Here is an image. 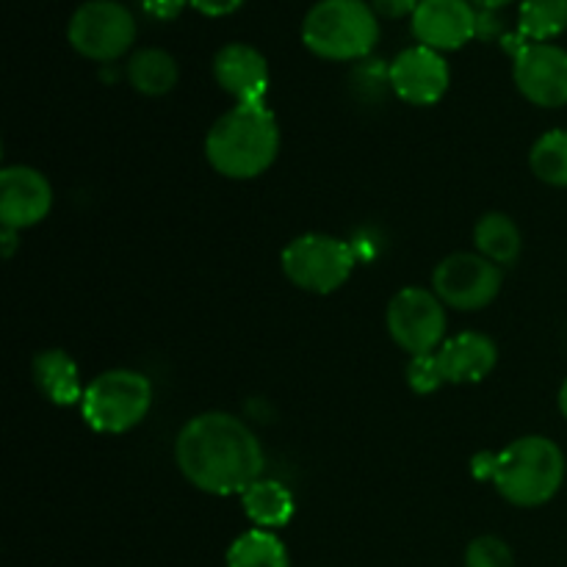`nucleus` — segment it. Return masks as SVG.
I'll return each mask as SVG.
<instances>
[{"mask_svg":"<svg viewBox=\"0 0 567 567\" xmlns=\"http://www.w3.org/2000/svg\"><path fill=\"white\" fill-rule=\"evenodd\" d=\"M175 463L188 485L210 496H241L264 476L266 454L258 435L238 415L210 410L183 424Z\"/></svg>","mask_w":567,"mask_h":567,"instance_id":"obj_1","label":"nucleus"},{"mask_svg":"<svg viewBox=\"0 0 567 567\" xmlns=\"http://www.w3.org/2000/svg\"><path fill=\"white\" fill-rule=\"evenodd\" d=\"M280 153V125L266 103H236L210 125L205 158L230 181L264 175Z\"/></svg>","mask_w":567,"mask_h":567,"instance_id":"obj_2","label":"nucleus"},{"mask_svg":"<svg viewBox=\"0 0 567 567\" xmlns=\"http://www.w3.org/2000/svg\"><path fill=\"white\" fill-rule=\"evenodd\" d=\"M491 482L515 507H543L565 482V454L551 437L524 435L493 454Z\"/></svg>","mask_w":567,"mask_h":567,"instance_id":"obj_3","label":"nucleus"},{"mask_svg":"<svg viewBox=\"0 0 567 567\" xmlns=\"http://www.w3.org/2000/svg\"><path fill=\"white\" fill-rule=\"evenodd\" d=\"M302 42L330 61H358L380 42V20L365 0H319L305 14Z\"/></svg>","mask_w":567,"mask_h":567,"instance_id":"obj_4","label":"nucleus"},{"mask_svg":"<svg viewBox=\"0 0 567 567\" xmlns=\"http://www.w3.org/2000/svg\"><path fill=\"white\" fill-rule=\"evenodd\" d=\"M153 396V382L142 371L111 369L86 385L81 415L100 435H122L147 419Z\"/></svg>","mask_w":567,"mask_h":567,"instance_id":"obj_5","label":"nucleus"},{"mask_svg":"<svg viewBox=\"0 0 567 567\" xmlns=\"http://www.w3.org/2000/svg\"><path fill=\"white\" fill-rule=\"evenodd\" d=\"M282 275L308 293H332L352 277L354 249L330 233H305L282 249Z\"/></svg>","mask_w":567,"mask_h":567,"instance_id":"obj_6","label":"nucleus"},{"mask_svg":"<svg viewBox=\"0 0 567 567\" xmlns=\"http://www.w3.org/2000/svg\"><path fill=\"white\" fill-rule=\"evenodd\" d=\"M66 39L83 59L116 61L136 42V20L120 0H86L70 17Z\"/></svg>","mask_w":567,"mask_h":567,"instance_id":"obj_7","label":"nucleus"},{"mask_svg":"<svg viewBox=\"0 0 567 567\" xmlns=\"http://www.w3.org/2000/svg\"><path fill=\"white\" fill-rule=\"evenodd\" d=\"M393 343L410 358L435 354L446 341V305L435 291L410 286L393 293L385 313Z\"/></svg>","mask_w":567,"mask_h":567,"instance_id":"obj_8","label":"nucleus"},{"mask_svg":"<svg viewBox=\"0 0 567 567\" xmlns=\"http://www.w3.org/2000/svg\"><path fill=\"white\" fill-rule=\"evenodd\" d=\"M504 286V271L480 252H454L443 258L432 271V291L446 308L474 310L496 302Z\"/></svg>","mask_w":567,"mask_h":567,"instance_id":"obj_9","label":"nucleus"},{"mask_svg":"<svg viewBox=\"0 0 567 567\" xmlns=\"http://www.w3.org/2000/svg\"><path fill=\"white\" fill-rule=\"evenodd\" d=\"M513 78L529 103L540 109L567 105V50L551 42H526L513 55Z\"/></svg>","mask_w":567,"mask_h":567,"instance_id":"obj_10","label":"nucleus"},{"mask_svg":"<svg viewBox=\"0 0 567 567\" xmlns=\"http://www.w3.org/2000/svg\"><path fill=\"white\" fill-rule=\"evenodd\" d=\"M53 208V186L39 169L25 164L0 169V225L6 230H28Z\"/></svg>","mask_w":567,"mask_h":567,"instance_id":"obj_11","label":"nucleus"},{"mask_svg":"<svg viewBox=\"0 0 567 567\" xmlns=\"http://www.w3.org/2000/svg\"><path fill=\"white\" fill-rule=\"evenodd\" d=\"M388 75H391L393 94L410 105L437 103L452 83L449 61L443 59V53L424 44L402 50L388 66Z\"/></svg>","mask_w":567,"mask_h":567,"instance_id":"obj_12","label":"nucleus"},{"mask_svg":"<svg viewBox=\"0 0 567 567\" xmlns=\"http://www.w3.org/2000/svg\"><path fill=\"white\" fill-rule=\"evenodd\" d=\"M480 14L471 0H421L413 11V33L424 48L446 53L476 37Z\"/></svg>","mask_w":567,"mask_h":567,"instance_id":"obj_13","label":"nucleus"},{"mask_svg":"<svg viewBox=\"0 0 567 567\" xmlns=\"http://www.w3.org/2000/svg\"><path fill=\"white\" fill-rule=\"evenodd\" d=\"M214 78L236 103H266L271 83L269 61L252 44H225L214 55Z\"/></svg>","mask_w":567,"mask_h":567,"instance_id":"obj_14","label":"nucleus"},{"mask_svg":"<svg viewBox=\"0 0 567 567\" xmlns=\"http://www.w3.org/2000/svg\"><path fill=\"white\" fill-rule=\"evenodd\" d=\"M435 358L449 385H474L493 374L498 363V347L493 338L465 330L460 336L446 338Z\"/></svg>","mask_w":567,"mask_h":567,"instance_id":"obj_15","label":"nucleus"},{"mask_svg":"<svg viewBox=\"0 0 567 567\" xmlns=\"http://www.w3.org/2000/svg\"><path fill=\"white\" fill-rule=\"evenodd\" d=\"M31 374L33 385L48 402L59 404V408L83 402L86 388L81 382V369L64 349H42V352H37L31 363Z\"/></svg>","mask_w":567,"mask_h":567,"instance_id":"obj_16","label":"nucleus"},{"mask_svg":"<svg viewBox=\"0 0 567 567\" xmlns=\"http://www.w3.org/2000/svg\"><path fill=\"white\" fill-rule=\"evenodd\" d=\"M241 507L247 518L252 520L255 529L275 532L291 524L297 502H293V493L282 482L260 476L258 482H252L241 493Z\"/></svg>","mask_w":567,"mask_h":567,"instance_id":"obj_17","label":"nucleus"},{"mask_svg":"<svg viewBox=\"0 0 567 567\" xmlns=\"http://www.w3.org/2000/svg\"><path fill=\"white\" fill-rule=\"evenodd\" d=\"M474 244L476 252L482 258L493 260L496 266H515L524 249V236L515 219L502 210H491L482 216L474 227Z\"/></svg>","mask_w":567,"mask_h":567,"instance_id":"obj_18","label":"nucleus"},{"mask_svg":"<svg viewBox=\"0 0 567 567\" xmlns=\"http://www.w3.org/2000/svg\"><path fill=\"white\" fill-rule=\"evenodd\" d=\"M177 78H181V66H177L175 55L161 48L136 50L127 61V81L147 97L169 94L177 86Z\"/></svg>","mask_w":567,"mask_h":567,"instance_id":"obj_19","label":"nucleus"},{"mask_svg":"<svg viewBox=\"0 0 567 567\" xmlns=\"http://www.w3.org/2000/svg\"><path fill=\"white\" fill-rule=\"evenodd\" d=\"M227 567H291L288 548L275 532L249 529L230 543Z\"/></svg>","mask_w":567,"mask_h":567,"instance_id":"obj_20","label":"nucleus"},{"mask_svg":"<svg viewBox=\"0 0 567 567\" xmlns=\"http://www.w3.org/2000/svg\"><path fill=\"white\" fill-rule=\"evenodd\" d=\"M567 31V0H524L518 33L526 42H548Z\"/></svg>","mask_w":567,"mask_h":567,"instance_id":"obj_21","label":"nucleus"},{"mask_svg":"<svg viewBox=\"0 0 567 567\" xmlns=\"http://www.w3.org/2000/svg\"><path fill=\"white\" fill-rule=\"evenodd\" d=\"M529 166L537 175V181L548 183V186L567 188V131L543 133L535 142L529 153Z\"/></svg>","mask_w":567,"mask_h":567,"instance_id":"obj_22","label":"nucleus"},{"mask_svg":"<svg viewBox=\"0 0 567 567\" xmlns=\"http://www.w3.org/2000/svg\"><path fill=\"white\" fill-rule=\"evenodd\" d=\"M465 567H515L513 548L502 537L482 535L465 548Z\"/></svg>","mask_w":567,"mask_h":567,"instance_id":"obj_23","label":"nucleus"},{"mask_svg":"<svg viewBox=\"0 0 567 567\" xmlns=\"http://www.w3.org/2000/svg\"><path fill=\"white\" fill-rule=\"evenodd\" d=\"M408 385L413 388L419 396L435 393L437 388L446 385V380H443V371H441V365H437L435 354H421V358H410Z\"/></svg>","mask_w":567,"mask_h":567,"instance_id":"obj_24","label":"nucleus"},{"mask_svg":"<svg viewBox=\"0 0 567 567\" xmlns=\"http://www.w3.org/2000/svg\"><path fill=\"white\" fill-rule=\"evenodd\" d=\"M188 0H142V9L155 20H175Z\"/></svg>","mask_w":567,"mask_h":567,"instance_id":"obj_25","label":"nucleus"},{"mask_svg":"<svg viewBox=\"0 0 567 567\" xmlns=\"http://www.w3.org/2000/svg\"><path fill=\"white\" fill-rule=\"evenodd\" d=\"M188 3L205 17H225L233 14L236 9H241L244 0H188Z\"/></svg>","mask_w":567,"mask_h":567,"instance_id":"obj_26","label":"nucleus"},{"mask_svg":"<svg viewBox=\"0 0 567 567\" xmlns=\"http://www.w3.org/2000/svg\"><path fill=\"white\" fill-rule=\"evenodd\" d=\"M419 3L421 0H371L377 14L382 17H404V14L413 17V11L419 9Z\"/></svg>","mask_w":567,"mask_h":567,"instance_id":"obj_27","label":"nucleus"},{"mask_svg":"<svg viewBox=\"0 0 567 567\" xmlns=\"http://www.w3.org/2000/svg\"><path fill=\"white\" fill-rule=\"evenodd\" d=\"M14 238L17 230H6L3 227V258H11V252H14Z\"/></svg>","mask_w":567,"mask_h":567,"instance_id":"obj_28","label":"nucleus"},{"mask_svg":"<svg viewBox=\"0 0 567 567\" xmlns=\"http://www.w3.org/2000/svg\"><path fill=\"white\" fill-rule=\"evenodd\" d=\"M471 3L482 6V9H485V11H493V9H498V6L509 3V0H471Z\"/></svg>","mask_w":567,"mask_h":567,"instance_id":"obj_29","label":"nucleus"},{"mask_svg":"<svg viewBox=\"0 0 567 567\" xmlns=\"http://www.w3.org/2000/svg\"><path fill=\"white\" fill-rule=\"evenodd\" d=\"M559 413L567 419V380L563 382V388H559Z\"/></svg>","mask_w":567,"mask_h":567,"instance_id":"obj_30","label":"nucleus"}]
</instances>
